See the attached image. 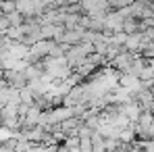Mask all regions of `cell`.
Instances as JSON below:
<instances>
[{
	"mask_svg": "<svg viewBox=\"0 0 154 152\" xmlns=\"http://www.w3.org/2000/svg\"><path fill=\"white\" fill-rule=\"evenodd\" d=\"M137 56H140V54H133V52H129V50H125V48H123V50L119 52L117 56H112L106 65H108L110 69H115L119 75H127L129 69H131V65H133V60H135Z\"/></svg>",
	"mask_w": 154,
	"mask_h": 152,
	"instance_id": "obj_1",
	"label": "cell"
},
{
	"mask_svg": "<svg viewBox=\"0 0 154 152\" xmlns=\"http://www.w3.org/2000/svg\"><path fill=\"white\" fill-rule=\"evenodd\" d=\"M96 131L92 129V127H88L85 123H81V127H79V133H77V138L79 140H92V135H94Z\"/></svg>",
	"mask_w": 154,
	"mask_h": 152,
	"instance_id": "obj_8",
	"label": "cell"
},
{
	"mask_svg": "<svg viewBox=\"0 0 154 152\" xmlns=\"http://www.w3.org/2000/svg\"><path fill=\"white\" fill-rule=\"evenodd\" d=\"M0 146H2V142H0Z\"/></svg>",
	"mask_w": 154,
	"mask_h": 152,
	"instance_id": "obj_15",
	"label": "cell"
},
{
	"mask_svg": "<svg viewBox=\"0 0 154 152\" xmlns=\"http://www.w3.org/2000/svg\"><path fill=\"white\" fill-rule=\"evenodd\" d=\"M79 2H81V0H67V6H75Z\"/></svg>",
	"mask_w": 154,
	"mask_h": 152,
	"instance_id": "obj_12",
	"label": "cell"
},
{
	"mask_svg": "<svg viewBox=\"0 0 154 152\" xmlns=\"http://www.w3.org/2000/svg\"><path fill=\"white\" fill-rule=\"evenodd\" d=\"M2 2H4V0H0V4H2Z\"/></svg>",
	"mask_w": 154,
	"mask_h": 152,
	"instance_id": "obj_14",
	"label": "cell"
},
{
	"mask_svg": "<svg viewBox=\"0 0 154 152\" xmlns=\"http://www.w3.org/2000/svg\"><path fill=\"white\" fill-rule=\"evenodd\" d=\"M23 36H25L23 27H11V29L6 31V38L13 40V42H23Z\"/></svg>",
	"mask_w": 154,
	"mask_h": 152,
	"instance_id": "obj_5",
	"label": "cell"
},
{
	"mask_svg": "<svg viewBox=\"0 0 154 152\" xmlns=\"http://www.w3.org/2000/svg\"><path fill=\"white\" fill-rule=\"evenodd\" d=\"M0 11H2L4 15H11V13L17 11V2H15V0H4V2L0 4Z\"/></svg>",
	"mask_w": 154,
	"mask_h": 152,
	"instance_id": "obj_9",
	"label": "cell"
},
{
	"mask_svg": "<svg viewBox=\"0 0 154 152\" xmlns=\"http://www.w3.org/2000/svg\"><path fill=\"white\" fill-rule=\"evenodd\" d=\"M65 52H67V46H63V44H58V42H54V40H52L50 52H48V56H50V58H65Z\"/></svg>",
	"mask_w": 154,
	"mask_h": 152,
	"instance_id": "obj_4",
	"label": "cell"
},
{
	"mask_svg": "<svg viewBox=\"0 0 154 152\" xmlns=\"http://www.w3.org/2000/svg\"><path fill=\"white\" fill-rule=\"evenodd\" d=\"M2 73H4V69H2V63H0V75H2Z\"/></svg>",
	"mask_w": 154,
	"mask_h": 152,
	"instance_id": "obj_13",
	"label": "cell"
},
{
	"mask_svg": "<svg viewBox=\"0 0 154 152\" xmlns=\"http://www.w3.org/2000/svg\"><path fill=\"white\" fill-rule=\"evenodd\" d=\"M63 144H65V146H67L71 152H77V150H79V138H77V135L65 138V142H63Z\"/></svg>",
	"mask_w": 154,
	"mask_h": 152,
	"instance_id": "obj_10",
	"label": "cell"
},
{
	"mask_svg": "<svg viewBox=\"0 0 154 152\" xmlns=\"http://www.w3.org/2000/svg\"><path fill=\"white\" fill-rule=\"evenodd\" d=\"M131 2L133 0H108V8L110 11H123V8L131 6Z\"/></svg>",
	"mask_w": 154,
	"mask_h": 152,
	"instance_id": "obj_7",
	"label": "cell"
},
{
	"mask_svg": "<svg viewBox=\"0 0 154 152\" xmlns=\"http://www.w3.org/2000/svg\"><path fill=\"white\" fill-rule=\"evenodd\" d=\"M2 77H4L6 85H8V88H13V90H17V92L29 85L25 71H17V69H11V71H4V73H2Z\"/></svg>",
	"mask_w": 154,
	"mask_h": 152,
	"instance_id": "obj_2",
	"label": "cell"
},
{
	"mask_svg": "<svg viewBox=\"0 0 154 152\" xmlns=\"http://www.w3.org/2000/svg\"><path fill=\"white\" fill-rule=\"evenodd\" d=\"M25 75H27V81H38L44 77V65L42 63H35V65H27L25 67Z\"/></svg>",
	"mask_w": 154,
	"mask_h": 152,
	"instance_id": "obj_3",
	"label": "cell"
},
{
	"mask_svg": "<svg viewBox=\"0 0 154 152\" xmlns=\"http://www.w3.org/2000/svg\"><path fill=\"white\" fill-rule=\"evenodd\" d=\"M11 29V21L8 15H0V36H6V31Z\"/></svg>",
	"mask_w": 154,
	"mask_h": 152,
	"instance_id": "obj_11",
	"label": "cell"
},
{
	"mask_svg": "<svg viewBox=\"0 0 154 152\" xmlns=\"http://www.w3.org/2000/svg\"><path fill=\"white\" fill-rule=\"evenodd\" d=\"M8 21H11V27H23L27 19L21 15V13H17V11H15V13H11V15H8Z\"/></svg>",
	"mask_w": 154,
	"mask_h": 152,
	"instance_id": "obj_6",
	"label": "cell"
}]
</instances>
